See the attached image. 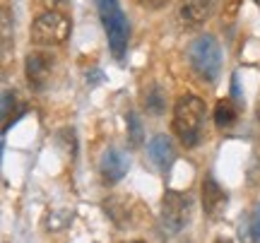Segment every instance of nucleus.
<instances>
[{
  "instance_id": "9b49d317",
  "label": "nucleus",
  "mask_w": 260,
  "mask_h": 243,
  "mask_svg": "<svg viewBox=\"0 0 260 243\" xmlns=\"http://www.w3.org/2000/svg\"><path fill=\"white\" fill-rule=\"evenodd\" d=\"M239 241L241 243H260V202L251 207V212L239 224Z\"/></svg>"
},
{
  "instance_id": "6e6552de",
  "label": "nucleus",
  "mask_w": 260,
  "mask_h": 243,
  "mask_svg": "<svg viewBox=\"0 0 260 243\" xmlns=\"http://www.w3.org/2000/svg\"><path fill=\"white\" fill-rule=\"evenodd\" d=\"M149 159L154 161V166L161 168V171H169L174 159H176V150H174V142L167 135H154L152 142H149Z\"/></svg>"
},
{
  "instance_id": "f3484780",
  "label": "nucleus",
  "mask_w": 260,
  "mask_h": 243,
  "mask_svg": "<svg viewBox=\"0 0 260 243\" xmlns=\"http://www.w3.org/2000/svg\"><path fill=\"white\" fill-rule=\"evenodd\" d=\"M10 31H12V17H10V8L3 5V58L8 60V53H10Z\"/></svg>"
},
{
  "instance_id": "5701e85b",
  "label": "nucleus",
  "mask_w": 260,
  "mask_h": 243,
  "mask_svg": "<svg viewBox=\"0 0 260 243\" xmlns=\"http://www.w3.org/2000/svg\"><path fill=\"white\" fill-rule=\"evenodd\" d=\"M258 121H260V106H258Z\"/></svg>"
},
{
  "instance_id": "6ab92c4d",
  "label": "nucleus",
  "mask_w": 260,
  "mask_h": 243,
  "mask_svg": "<svg viewBox=\"0 0 260 243\" xmlns=\"http://www.w3.org/2000/svg\"><path fill=\"white\" fill-rule=\"evenodd\" d=\"M167 3L169 0H140V5H142L145 10H161Z\"/></svg>"
},
{
  "instance_id": "2eb2a0df",
  "label": "nucleus",
  "mask_w": 260,
  "mask_h": 243,
  "mask_svg": "<svg viewBox=\"0 0 260 243\" xmlns=\"http://www.w3.org/2000/svg\"><path fill=\"white\" fill-rule=\"evenodd\" d=\"M104 212L109 215V219H113V224L123 226L125 224V219H128V207H125V202H123L121 197H106L104 200Z\"/></svg>"
},
{
  "instance_id": "a211bd4d",
  "label": "nucleus",
  "mask_w": 260,
  "mask_h": 243,
  "mask_svg": "<svg viewBox=\"0 0 260 243\" xmlns=\"http://www.w3.org/2000/svg\"><path fill=\"white\" fill-rule=\"evenodd\" d=\"M58 140H60V145H63L65 150L70 152V157L77 154V137H75V130H70V128L60 130L58 132Z\"/></svg>"
},
{
  "instance_id": "412c9836",
  "label": "nucleus",
  "mask_w": 260,
  "mask_h": 243,
  "mask_svg": "<svg viewBox=\"0 0 260 243\" xmlns=\"http://www.w3.org/2000/svg\"><path fill=\"white\" fill-rule=\"evenodd\" d=\"M102 73H99V70H94V73H92V75H87V82H89V84H92V82H96V80H102Z\"/></svg>"
},
{
  "instance_id": "423d86ee",
  "label": "nucleus",
  "mask_w": 260,
  "mask_h": 243,
  "mask_svg": "<svg viewBox=\"0 0 260 243\" xmlns=\"http://www.w3.org/2000/svg\"><path fill=\"white\" fill-rule=\"evenodd\" d=\"M51 70H53V60L48 53L44 51H34L29 53L27 60H24V75H27V82L31 89L41 92L46 87L48 77H51Z\"/></svg>"
},
{
  "instance_id": "1a4fd4ad",
  "label": "nucleus",
  "mask_w": 260,
  "mask_h": 243,
  "mask_svg": "<svg viewBox=\"0 0 260 243\" xmlns=\"http://www.w3.org/2000/svg\"><path fill=\"white\" fill-rule=\"evenodd\" d=\"M128 173V157L121 150H106L102 157V178L104 183H118Z\"/></svg>"
},
{
  "instance_id": "f8f14e48",
  "label": "nucleus",
  "mask_w": 260,
  "mask_h": 243,
  "mask_svg": "<svg viewBox=\"0 0 260 243\" xmlns=\"http://www.w3.org/2000/svg\"><path fill=\"white\" fill-rule=\"evenodd\" d=\"M24 113V106L19 103L17 94L5 92L3 94V132L10 130V125H15L19 121V116Z\"/></svg>"
},
{
  "instance_id": "f257e3e1",
  "label": "nucleus",
  "mask_w": 260,
  "mask_h": 243,
  "mask_svg": "<svg viewBox=\"0 0 260 243\" xmlns=\"http://www.w3.org/2000/svg\"><path fill=\"white\" fill-rule=\"evenodd\" d=\"M203 123H205V103L195 94L181 96L174 106V132L186 147H195L203 137Z\"/></svg>"
},
{
  "instance_id": "aec40b11",
  "label": "nucleus",
  "mask_w": 260,
  "mask_h": 243,
  "mask_svg": "<svg viewBox=\"0 0 260 243\" xmlns=\"http://www.w3.org/2000/svg\"><path fill=\"white\" fill-rule=\"evenodd\" d=\"M41 3H44L48 10H56V8H60V5H63L65 0H41Z\"/></svg>"
},
{
  "instance_id": "39448f33",
  "label": "nucleus",
  "mask_w": 260,
  "mask_h": 243,
  "mask_svg": "<svg viewBox=\"0 0 260 243\" xmlns=\"http://www.w3.org/2000/svg\"><path fill=\"white\" fill-rule=\"evenodd\" d=\"M190 210L193 202L186 193L167 190L161 197V229L167 234H181L190 222Z\"/></svg>"
},
{
  "instance_id": "b1692460",
  "label": "nucleus",
  "mask_w": 260,
  "mask_h": 243,
  "mask_svg": "<svg viewBox=\"0 0 260 243\" xmlns=\"http://www.w3.org/2000/svg\"><path fill=\"white\" fill-rule=\"evenodd\" d=\"M258 3H260V0H258Z\"/></svg>"
},
{
  "instance_id": "ddd939ff",
  "label": "nucleus",
  "mask_w": 260,
  "mask_h": 243,
  "mask_svg": "<svg viewBox=\"0 0 260 243\" xmlns=\"http://www.w3.org/2000/svg\"><path fill=\"white\" fill-rule=\"evenodd\" d=\"M239 121V103H234L232 99H219L214 106V123L219 128H232Z\"/></svg>"
},
{
  "instance_id": "20e7f679",
  "label": "nucleus",
  "mask_w": 260,
  "mask_h": 243,
  "mask_svg": "<svg viewBox=\"0 0 260 243\" xmlns=\"http://www.w3.org/2000/svg\"><path fill=\"white\" fill-rule=\"evenodd\" d=\"M70 37V19L58 10H48L34 19L29 29V39L37 46H60Z\"/></svg>"
},
{
  "instance_id": "0eeeda50",
  "label": "nucleus",
  "mask_w": 260,
  "mask_h": 243,
  "mask_svg": "<svg viewBox=\"0 0 260 243\" xmlns=\"http://www.w3.org/2000/svg\"><path fill=\"white\" fill-rule=\"evenodd\" d=\"M200 195H203V210H205V215L217 222V219L224 215V210H226V200H229V195H226V193L222 190V186L214 181V176H205L203 178Z\"/></svg>"
},
{
  "instance_id": "4468645a",
  "label": "nucleus",
  "mask_w": 260,
  "mask_h": 243,
  "mask_svg": "<svg viewBox=\"0 0 260 243\" xmlns=\"http://www.w3.org/2000/svg\"><path fill=\"white\" fill-rule=\"evenodd\" d=\"M145 106H147L149 113H154V116H159V113L167 109V94H164V89H161V84H149V89L145 92Z\"/></svg>"
},
{
  "instance_id": "7ed1b4c3",
  "label": "nucleus",
  "mask_w": 260,
  "mask_h": 243,
  "mask_svg": "<svg viewBox=\"0 0 260 243\" xmlns=\"http://www.w3.org/2000/svg\"><path fill=\"white\" fill-rule=\"evenodd\" d=\"M188 60L203 80L212 82L214 77L219 75V67H222V46H219V41L212 34H200L188 46Z\"/></svg>"
},
{
  "instance_id": "f03ea898",
  "label": "nucleus",
  "mask_w": 260,
  "mask_h": 243,
  "mask_svg": "<svg viewBox=\"0 0 260 243\" xmlns=\"http://www.w3.org/2000/svg\"><path fill=\"white\" fill-rule=\"evenodd\" d=\"M96 8H99V17H102L104 31H106V39H109V48H111L113 58L121 60L125 56L130 39L128 17L121 10L118 0H96Z\"/></svg>"
},
{
  "instance_id": "4be33fe9",
  "label": "nucleus",
  "mask_w": 260,
  "mask_h": 243,
  "mask_svg": "<svg viewBox=\"0 0 260 243\" xmlns=\"http://www.w3.org/2000/svg\"><path fill=\"white\" fill-rule=\"evenodd\" d=\"M212 243H229V241H224V238H214Z\"/></svg>"
},
{
  "instance_id": "9d476101",
  "label": "nucleus",
  "mask_w": 260,
  "mask_h": 243,
  "mask_svg": "<svg viewBox=\"0 0 260 243\" xmlns=\"http://www.w3.org/2000/svg\"><path fill=\"white\" fill-rule=\"evenodd\" d=\"M217 3L219 0H186L183 3V10H181V17L186 19L188 24H203L212 17V12L217 10Z\"/></svg>"
},
{
  "instance_id": "dca6fc26",
  "label": "nucleus",
  "mask_w": 260,
  "mask_h": 243,
  "mask_svg": "<svg viewBox=\"0 0 260 243\" xmlns=\"http://www.w3.org/2000/svg\"><path fill=\"white\" fill-rule=\"evenodd\" d=\"M125 123H128V142L130 147H140L145 142V130H142V123H140V116L135 111H130L125 116Z\"/></svg>"
}]
</instances>
